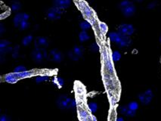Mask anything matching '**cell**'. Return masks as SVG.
<instances>
[{
	"label": "cell",
	"mask_w": 161,
	"mask_h": 121,
	"mask_svg": "<svg viewBox=\"0 0 161 121\" xmlns=\"http://www.w3.org/2000/svg\"><path fill=\"white\" fill-rule=\"evenodd\" d=\"M79 114H80V117L81 120H87V119L89 118V114H88V113L86 111H84V110L80 111Z\"/></svg>",
	"instance_id": "obj_28"
},
{
	"label": "cell",
	"mask_w": 161,
	"mask_h": 121,
	"mask_svg": "<svg viewBox=\"0 0 161 121\" xmlns=\"http://www.w3.org/2000/svg\"><path fill=\"white\" fill-rule=\"evenodd\" d=\"M134 1H136V2H138V3H141V2H143L144 0H134Z\"/></svg>",
	"instance_id": "obj_37"
},
{
	"label": "cell",
	"mask_w": 161,
	"mask_h": 121,
	"mask_svg": "<svg viewBox=\"0 0 161 121\" xmlns=\"http://www.w3.org/2000/svg\"><path fill=\"white\" fill-rule=\"evenodd\" d=\"M79 38H80V42H86V41L89 40V39H90V36H89V34L87 33L86 30H83L80 33V35H79Z\"/></svg>",
	"instance_id": "obj_18"
},
{
	"label": "cell",
	"mask_w": 161,
	"mask_h": 121,
	"mask_svg": "<svg viewBox=\"0 0 161 121\" xmlns=\"http://www.w3.org/2000/svg\"><path fill=\"white\" fill-rule=\"evenodd\" d=\"M20 8H21V4L18 1H14L11 5V10L12 12H17L20 11Z\"/></svg>",
	"instance_id": "obj_17"
},
{
	"label": "cell",
	"mask_w": 161,
	"mask_h": 121,
	"mask_svg": "<svg viewBox=\"0 0 161 121\" xmlns=\"http://www.w3.org/2000/svg\"><path fill=\"white\" fill-rule=\"evenodd\" d=\"M99 28H100L101 31H102L104 34L108 32V26H107L104 23H102V22L99 23Z\"/></svg>",
	"instance_id": "obj_29"
},
{
	"label": "cell",
	"mask_w": 161,
	"mask_h": 121,
	"mask_svg": "<svg viewBox=\"0 0 161 121\" xmlns=\"http://www.w3.org/2000/svg\"><path fill=\"white\" fill-rule=\"evenodd\" d=\"M18 51H19V46H16L15 48H14V49H13V51H12L13 52V54H12L13 57L17 58L18 56Z\"/></svg>",
	"instance_id": "obj_32"
},
{
	"label": "cell",
	"mask_w": 161,
	"mask_h": 121,
	"mask_svg": "<svg viewBox=\"0 0 161 121\" xmlns=\"http://www.w3.org/2000/svg\"><path fill=\"white\" fill-rule=\"evenodd\" d=\"M48 80V76H45V75H40V76H38V77H36V83H42V82H45L46 80Z\"/></svg>",
	"instance_id": "obj_25"
},
{
	"label": "cell",
	"mask_w": 161,
	"mask_h": 121,
	"mask_svg": "<svg viewBox=\"0 0 161 121\" xmlns=\"http://www.w3.org/2000/svg\"><path fill=\"white\" fill-rule=\"evenodd\" d=\"M63 12L61 9H60L57 7L53 6L52 8H48V10L46 12V16L49 20H59L62 16Z\"/></svg>",
	"instance_id": "obj_4"
},
{
	"label": "cell",
	"mask_w": 161,
	"mask_h": 121,
	"mask_svg": "<svg viewBox=\"0 0 161 121\" xmlns=\"http://www.w3.org/2000/svg\"><path fill=\"white\" fill-rule=\"evenodd\" d=\"M32 41H33V36L32 35H28V36H25L22 40V45L24 46H27L31 43Z\"/></svg>",
	"instance_id": "obj_20"
},
{
	"label": "cell",
	"mask_w": 161,
	"mask_h": 121,
	"mask_svg": "<svg viewBox=\"0 0 161 121\" xmlns=\"http://www.w3.org/2000/svg\"><path fill=\"white\" fill-rule=\"evenodd\" d=\"M35 48H46L48 46V41L44 37H37L34 42Z\"/></svg>",
	"instance_id": "obj_11"
},
{
	"label": "cell",
	"mask_w": 161,
	"mask_h": 121,
	"mask_svg": "<svg viewBox=\"0 0 161 121\" xmlns=\"http://www.w3.org/2000/svg\"><path fill=\"white\" fill-rule=\"evenodd\" d=\"M117 121H123V117H118V118H117V120H116Z\"/></svg>",
	"instance_id": "obj_36"
},
{
	"label": "cell",
	"mask_w": 161,
	"mask_h": 121,
	"mask_svg": "<svg viewBox=\"0 0 161 121\" xmlns=\"http://www.w3.org/2000/svg\"><path fill=\"white\" fill-rule=\"evenodd\" d=\"M121 37H122V34L119 33V32L116 33V32H111L109 33V38L111 42H114V43L118 44V42H119L120 40Z\"/></svg>",
	"instance_id": "obj_14"
},
{
	"label": "cell",
	"mask_w": 161,
	"mask_h": 121,
	"mask_svg": "<svg viewBox=\"0 0 161 121\" xmlns=\"http://www.w3.org/2000/svg\"><path fill=\"white\" fill-rule=\"evenodd\" d=\"M0 120H1V121H7L8 120V118L5 115H2L1 117H0Z\"/></svg>",
	"instance_id": "obj_33"
},
{
	"label": "cell",
	"mask_w": 161,
	"mask_h": 121,
	"mask_svg": "<svg viewBox=\"0 0 161 121\" xmlns=\"http://www.w3.org/2000/svg\"><path fill=\"white\" fill-rule=\"evenodd\" d=\"M119 7L123 15L126 17L132 16L136 10L133 3L129 0H123L119 3Z\"/></svg>",
	"instance_id": "obj_2"
},
{
	"label": "cell",
	"mask_w": 161,
	"mask_h": 121,
	"mask_svg": "<svg viewBox=\"0 0 161 121\" xmlns=\"http://www.w3.org/2000/svg\"><path fill=\"white\" fill-rule=\"evenodd\" d=\"M5 80L7 83H17V81L18 80V78L16 77V75L14 74V73H12V74H8L7 75H5Z\"/></svg>",
	"instance_id": "obj_15"
},
{
	"label": "cell",
	"mask_w": 161,
	"mask_h": 121,
	"mask_svg": "<svg viewBox=\"0 0 161 121\" xmlns=\"http://www.w3.org/2000/svg\"><path fill=\"white\" fill-rule=\"evenodd\" d=\"M14 74L16 75V77L18 78V79H24V78L31 77L33 75V73L29 72V71H24L22 73H14Z\"/></svg>",
	"instance_id": "obj_16"
},
{
	"label": "cell",
	"mask_w": 161,
	"mask_h": 121,
	"mask_svg": "<svg viewBox=\"0 0 161 121\" xmlns=\"http://www.w3.org/2000/svg\"><path fill=\"white\" fill-rule=\"evenodd\" d=\"M84 51L83 47L79 46H75L72 50H70L68 52V56L71 60L78 61L82 56H83Z\"/></svg>",
	"instance_id": "obj_5"
},
{
	"label": "cell",
	"mask_w": 161,
	"mask_h": 121,
	"mask_svg": "<svg viewBox=\"0 0 161 121\" xmlns=\"http://www.w3.org/2000/svg\"><path fill=\"white\" fill-rule=\"evenodd\" d=\"M29 27H30L29 21H28V20H23V21L20 24L19 27H18V28L22 30H24L27 29Z\"/></svg>",
	"instance_id": "obj_24"
},
{
	"label": "cell",
	"mask_w": 161,
	"mask_h": 121,
	"mask_svg": "<svg viewBox=\"0 0 161 121\" xmlns=\"http://www.w3.org/2000/svg\"><path fill=\"white\" fill-rule=\"evenodd\" d=\"M120 113L127 117H134L135 115H136V111H132V110L130 109L129 108L128 105H126V106H123V107H120Z\"/></svg>",
	"instance_id": "obj_13"
},
{
	"label": "cell",
	"mask_w": 161,
	"mask_h": 121,
	"mask_svg": "<svg viewBox=\"0 0 161 121\" xmlns=\"http://www.w3.org/2000/svg\"><path fill=\"white\" fill-rule=\"evenodd\" d=\"M47 52L46 48H35L32 52V58L33 61L36 63H40L44 60L45 58H47Z\"/></svg>",
	"instance_id": "obj_3"
},
{
	"label": "cell",
	"mask_w": 161,
	"mask_h": 121,
	"mask_svg": "<svg viewBox=\"0 0 161 121\" xmlns=\"http://www.w3.org/2000/svg\"><path fill=\"white\" fill-rule=\"evenodd\" d=\"M53 83H54V84L56 85V86L59 87V88L62 87L64 84V80L60 77H56L54 78Z\"/></svg>",
	"instance_id": "obj_19"
},
{
	"label": "cell",
	"mask_w": 161,
	"mask_h": 121,
	"mask_svg": "<svg viewBox=\"0 0 161 121\" xmlns=\"http://www.w3.org/2000/svg\"><path fill=\"white\" fill-rule=\"evenodd\" d=\"M135 29L133 26L130 24H123L118 27V32L124 36H132L134 33Z\"/></svg>",
	"instance_id": "obj_7"
},
{
	"label": "cell",
	"mask_w": 161,
	"mask_h": 121,
	"mask_svg": "<svg viewBox=\"0 0 161 121\" xmlns=\"http://www.w3.org/2000/svg\"><path fill=\"white\" fill-rule=\"evenodd\" d=\"M121 54L118 51H114L111 54V58L114 62H117V61H119L121 59Z\"/></svg>",
	"instance_id": "obj_22"
},
{
	"label": "cell",
	"mask_w": 161,
	"mask_h": 121,
	"mask_svg": "<svg viewBox=\"0 0 161 121\" xmlns=\"http://www.w3.org/2000/svg\"><path fill=\"white\" fill-rule=\"evenodd\" d=\"M131 43H132V40H131L130 36L122 35V37H121L119 42H118L117 46L120 48H126L129 47L131 45Z\"/></svg>",
	"instance_id": "obj_12"
},
{
	"label": "cell",
	"mask_w": 161,
	"mask_h": 121,
	"mask_svg": "<svg viewBox=\"0 0 161 121\" xmlns=\"http://www.w3.org/2000/svg\"><path fill=\"white\" fill-rule=\"evenodd\" d=\"M90 50L91 51L94 52H98L99 50V46L98 45L97 43H95V42H94V43H92L91 45L90 46Z\"/></svg>",
	"instance_id": "obj_31"
},
{
	"label": "cell",
	"mask_w": 161,
	"mask_h": 121,
	"mask_svg": "<svg viewBox=\"0 0 161 121\" xmlns=\"http://www.w3.org/2000/svg\"><path fill=\"white\" fill-rule=\"evenodd\" d=\"M9 45H10V42H8V41L5 40L0 41V48H4L8 47Z\"/></svg>",
	"instance_id": "obj_30"
},
{
	"label": "cell",
	"mask_w": 161,
	"mask_h": 121,
	"mask_svg": "<svg viewBox=\"0 0 161 121\" xmlns=\"http://www.w3.org/2000/svg\"><path fill=\"white\" fill-rule=\"evenodd\" d=\"M47 59L53 62L59 63L63 60V55L58 49H52L48 53Z\"/></svg>",
	"instance_id": "obj_8"
},
{
	"label": "cell",
	"mask_w": 161,
	"mask_h": 121,
	"mask_svg": "<svg viewBox=\"0 0 161 121\" xmlns=\"http://www.w3.org/2000/svg\"><path fill=\"white\" fill-rule=\"evenodd\" d=\"M155 6H156V4H155L154 3H151L148 5V7H147V8L149 9H152L153 8H155Z\"/></svg>",
	"instance_id": "obj_34"
},
{
	"label": "cell",
	"mask_w": 161,
	"mask_h": 121,
	"mask_svg": "<svg viewBox=\"0 0 161 121\" xmlns=\"http://www.w3.org/2000/svg\"><path fill=\"white\" fill-rule=\"evenodd\" d=\"M30 19V16L29 14H27V13L24 12H20L16 14V15L14 16V20H13V22H14V27L18 28L19 27L20 24L21 23L23 20H29Z\"/></svg>",
	"instance_id": "obj_9"
},
{
	"label": "cell",
	"mask_w": 161,
	"mask_h": 121,
	"mask_svg": "<svg viewBox=\"0 0 161 121\" xmlns=\"http://www.w3.org/2000/svg\"><path fill=\"white\" fill-rule=\"evenodd\" d=\"M70 0H53L54 6L57 7L61 10L69 8L70 5Z\"/></svg>",
	"instance_id": "obj_10"
},
{
	"label": "cell",
	"mask_w": 161,
	"mask_h": 121,
	"mask_svg": "<svg viewBox=\"0 0 161 121\" xmlns=\"http://www.w3.org/2000/svg\"><path fill=\"white\" fill-rule=\"evenodd\" d=\"M88 109L92 113H95L98 111V105L95 102H91L88 105Z\"/></svg>",
	"instance_id": "obj_21"
},
{
	"label": "cell",
	"mask_w": 161,
	"mask_h": 121,
	"mask_svg": "<svg viewBox=\"0 0 161 121\" xmlns=\"http://www.w3.org/2000/svg\"><path fill=\"white\" fill-rule=\"evenodd\" d=\"M57 105L59 108L62 110L74 108L76 106V102L75 100L71 99L70 97L62 95L58 98Z\"/></svg>",
	"instance_id": "obj_1"
},
{
	"label": "cell",
	"mask_w": 161,
	"mask_h": 121,
	"mask_svg": "<svg viewBox=\"0 0 161 121\" xmlns=\"http://www.w3.org/2000/svg\"><path fill=\"white\" fill-rule=\"evenodd\" d=\"M128 107H129V108L132 110V111H136L138 108V102H132L129 104Z\"/></svg>",
	"instance_id": "obj_26"
},
{
	"label": "cell",
	"mask_w": 161,
	"mask_h": 121,
	"mask_svg": "<svg viewBox=\"0 0 161 121\" xmlns=\"http://www.w3.org/2000/svg\"><path fill=\"white\" fill-rule=\"evenodd\" d=\"M92 120H97V118H95V117L94 116H92Z\"/></svg>",
	"instance_id": "obj_38"
},
{
	"label": "cell",
	"mask_w": 161,
	"mask_h": 121,
	"mask_svg": "<svg viewBox=\"0 0 161 121\" xmlns=\"http://www.w3.org/2000/svg\"><path fill=\"white\" fill-rule=\"evenodd\" d=\"M27 68L24 65H19V66H17L15 68H14V73H22L24 71H27Z\"/></svg>",
	"instance_id": "obj_27"
},
{
	"label": "cell",
	"mask_w": 161,
	"mask_h": 121,
	"mask_svg": "<svg viewBox=\"0 0 161 121\" xmlns=\"http://www.w3.org/2000/svg\"><path fill=\"white\" fill-rule=\"evenodd\" d=\"M153 92L151 89H147L146 90L145 92L142 93L138 96V99L142 105H149L151 103V102L152 101L153 99Z\"/></svg>",
	"instance_id": "obj_6"
},
{
	"label": "cell",
	"mask_w": 161,
	"mask_h": 121,
	"mask_svg": "<svg viewBox=\"0 0 161 121\" xmlns=\"http://www.w3.org/2000/svg\"><path fill=\"white\" fill-rule=\"evenodd\" d=\"M4 31H5L4 27H3V24H1V25H0V33H1V34H3V33H4Z\"/></svg>",
	"instance_id": "obj_35"
},
{
	"label": "cell",
	"mask_w": 161,
	"mask_h": 121,
	"mask_svg": "<svg viewBox=\"0 0 161 121\" xmlns=\"http://www.w3.org/2000/svg\"><path fill=\"white\" fill-rule=\"evenodd\" d=\"M160 42L161 43V35H160Z\"/></svg>",
	"instance_id": "obj_39"
},
{
	"label": "cell",
	"mask_w": 161,
	"mask_h": 121,
	"mask_svg": "<svg viewBox=\"0 0 161 121\" xmlns=\"http://www.w3.org/2000/svg\"><path fill=\"white\" fill-rule=\"evenodd\" d=\"M80 27L83 30H87L91 28V24L87 20H83V21L80 22Z\"/></svg>",
	"instance_id": "obj_23"
}]
</instances>
